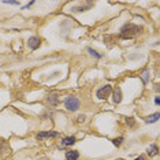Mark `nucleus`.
Returning <instances> with one entry per match:
<instances>
[{
	"label": "nucleus",
	"mask_w": 160,
	"mask_h": 160,
	"mask_svg": "<svg viewBox=\"0 0 160 160\" xmlns=\"http://www.w3.org/2000/svg\"><path fill=\"white\" fill-rule=\"evenodd\" d=\"M142 29L137 25H133V23H126V25L122 28L121 30V37L122 39H133L137 34L141 33Z\"/></svg>",
	"instance_id": "nucleus-1"
},
{
	"label": "nucleus",
	"mask_w": 160,
	"mask_h": 160,
	"mask_svg": "<svg viewBox=\"0 0 160 160\" xmlns=\"http://www.w3.org/2000/svg\"><path fill=\"white\" fill-rule=\"evenodd\" d=\"M122 101V90L121 88H116L114 90V103H121Z\"/></svg>",
	"instance_id": "nucleus-9"
},
{
	"label": "nucleus",
	"mask_w": 160,
	"mask_h": 160,
	"mask_svg": "<svg viewBox=\"0 0 160 160\" xmlns=\"http://www.w3.org/2000/svg\"><path fill=\"white\" fill-rule=\"evenodd\" d=\"M28 45L30 49H37V48L41 45V41H40L39 37H30L28 41Z\"/></svg>",
	"instance_id": "nucleus-4"
},
{
	"label": "nucleus",
	"mask_w": 160,
	"mask_h": 160,
	"mask_svg": "<svg viewBox=\"0 0 160 160\" xmlns=\"http://www.w3.org/2000/svg\"><path fill=\"white\" fill-rule=\"evenodd\" d=\"M47 101H48L49 104H52V105H57V104H59V97H57V93H51V95H48Z\"/></svg>",
	"instance_id": "nucleus-6"
},
{
	"label": "nucleus",
	"mask_w": 160,
	"mask_h": 160,
	"mask_svg": "<svg viewBox=\"0 0 160 160\" xmlns=\"http://www.w3.org/2000/svg\"><path fill=\"white\" fill-rule=\"evenodd\" d=\"M84 121H85V116H84V115H81V116L78 118V122H79V123H82Z\"/></svg>",
	"instance_id": "nucleus-18"
},
{
	"label": "nucleus",
	"mask_w": 160,
	"mask_h": 160,
	"mask_svg": "<svg viewBox=\"0 0 160 160\" xmlns=\"http://www.w3.org/2000/svg\"><path fill=\"white\" fill-rule=\"evenodd\" d=\"M155 103H156V104H159V103H160V100H159V97H156V99H155Z\"/></svg>",
	"instance_id": "nucleus-19"
},
{
	"label": "nucleus",
	"mask_w": 160,
	"mask_h": 160,
	"mask_svg": "<svg viewBox=\"0 0 160 160\" xmlns=\"http://www.w3.org/2000/svg\"><path fill=\"white\" fill-rule=\"evenodd\" d=\"M89 52H90V53H92V56H96V57H100V55H99V53H97L96 52V51H95V49H92V48H89Z\"/></svg>",
	"instance_id": "nucleus-14"
},
{
	"label": "nucleus",
	"mask_w": 160,
	"mask_h": 160,
	"mask_svg": "<svg viewBox=\"0 0 160 160\" xmlns=\"http://www.w3.org/2000/svg\"><path fill=\"white\" fill-rule=\"evenodd\" d=\"M148 71H144V73H142V79H144V82H146L148 81Z\"/></svg>",
	"instance_id": "nucleus-16"
},
{
	"label": "nucleus",
	"mask_w": 160,
	"mask_h": 160,
	"mask_svg": "<svg viewBox=\"0 0 160 160\" xmlns=\"http://www.w3.org/2000/svg\"><path fill=\"white\" fill-rule=\"evenodd\" d=\"M79 152L78 151H68L66 153V160H78Z\"/></svg>",
	"instance_id": "nucleus-7"
},
{
	"label": "nucleus",
	"mask_w": 160,
	"mask_h": 160,
	"mask_svg": "<svg viewBox=\"0 0 160 160\" xmlns=\"http://www.w3.org/2000/svg\"><path fill=\"white\" fill-rule=\"evenodd\" d=\"M6 152H8V146H7V144L4 141H1L0 140V153H6Z\"/></svg>",
	"instance_id": "nucleus-12"
},
{
	"label": "nucleus",
	"mask_w": 160,
	"mask_h": 160,
	"mask_svg": "<svg viewBox=\"0 0 160 160\" xmlns=\"http://www.w3.org/2000/svg\"><path fill=\"white\" fill-rule=\"evenodd\" d=\"M134 160H145V159H144L142 156H140V157H137V159H134Z\"/></svg>",
	"instance_id": "nucleus-20"
},
{
	"label": "nucleus",
	"mask_w": 160,
	"mask_h": 160,
	"mask_svg": "<svg viewBox=\"0 0 160 160\" xmlns=\"http://www.w3.org/2000/svg\"><path fill=\"white\" fill-rule=\"evenodd\" d=\"M159 118H160V114L159 112H156V114H153L152 116H149L148 119H146V123H153V122H156Z\"/></svg>",
	"instance_id": "nucleus-11"
},
{
	"label": "nucleus",
	"mask_w": 160,
	"mask_h": 160,
	"mask_svg": "<svg viewBox=\"0 0 160 160\" xmlns=\"http://www.w3.org/2000/svg\"><path fill=\"white\" fill-rule=\"evenodd\" d=\"M57 133L56 132H41L37 134V140H43V138H48V137H56Z\"/></svg>",
	"instance_id": "nucleus-5"
},
{
	"label": "nucleus",
	"mask_w": 160,
	"mask_h": 160,
	"mask_svg": "<svg viewBox=\"0 0 160 160\" xmlns=\"http://www.w3.org/2000/svg\"><path fill=\"white\" fill-rule=\"evenodd\" d=\"M63 104L68 111H77L79 108V105H81V101L74 96H67L63 100Z\"/></svg>",
	"instance_id": "nucleus-2"
},
{
	"label": "nucleus",
	"mask_w": 160,
	"mask_h": 160,
	"mask_svg": "<svg viewBox=\"0 0 160 160\" xmlns=\"http://www.w3.org/2000/svg\"><path fill=\"white\" fill-rule=\"evenodd\" d=\"M146 153H148L149 156H155V155H157V145L156 144H152V145L148 148V152Z\"/></svg>",
	"instance_id": "nucleus-10"
},
{
	"label": "nucleus",
	"mask_w": 160,
	"mask_h": 160,
	"mask_svg": "<svg viewBox=\"0 0 160 160\" xmlns=\"http://www.w3.org/2000/svg\"><path fill=\"white\" fill-rule=\"evenodd\" d=\"M126 122H127V124H130V126H134V121H133V118H126Z\"/></svg>",
	"instance_id": "nucleus-15"
},
{
	"label": "nucleus",
	"mask_w": 160,
	"mask_h": 160,
	"mask_svg": "<svg viewBox=\"0 0 160 160\" xmlns=\"http://www.w3.org/2000/svg\"><path fill=\"white\" fill-rule=\"evenodd\" d=\"M4 3L6 4H14V6H18V4H19L18 1H4Z\"/></svg>",
	"instance_id": "nucleus-17"
},
{
	"label": "nucleus",
	"mask_w": 160,
	"mask_h": 160,
	"mask_svg": "<svg viewBox=\"0 0 160 160\" xmlns=\"http://www.w3.org/2000/svg\"><path fill=\"white\" fill-rule=\"evenodd\" d=\"M122 141H123V138H122V137H119V138H115L112 142H114V145L119 146V145H121V144H122Z\"/></svg>",
	"instance_id": "nucleus-13"
},
{
	"label": "nucleus",
	"mask_w": 160,
	"mask_h": 160,
	"mask_svg": "<svg viewBox=\"0 0 160 160\" xmlns=\"http://www.w3.org/2000/svg\"><path fill=\"white\" fill-rule=\"evenodd\" d=\"M75 142V137L71 135V137H66V138L62 140V145L63 146H70V145H74Z\"/></svg>",
	"instance_id": "nucleus-8"
},
{
	"label": "nucleus",
	"mask_w": 160,
	"mask_h": 160,
	"mask_svg": "<svg viewBox=\"0 0 160 160\" xmlns=\"http://www.w3.org/2000/svg\"><path fill=\"white\" fill-rule=\"evenodd\" d=\"M111 93H112V86H111V85H105V86H103V88H100L99 90H97L96 96L99 97V99L104 100V99H107V97H110Z\"/></svg>",
	"instance_id": "nucleus-3"
}]
</instances>
